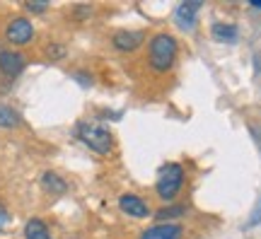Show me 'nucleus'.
<instances>
[{
	"label": "nucleus",
	"mask_w": 261,
	"mask_h": 239,
	"mask_svg": "<svg viewBox=\"0 0 261 239\" xmlns=\"http://www.w3.org/2000/svg\"><path fill=\"white\" fill-rule=\"evenodd\" d=\"M179 54L177 39L167 34V32H158L155 37L150 39L148 44V63L155 73H167L169 68L174 65Z\"/></svg>",
	"instance_id": "1"
},
{
	"label": "nucleus",
	"mask_w": 261,
	"mask_h": 239,
	"mask_svg": "<svg viewBox=\"0 0 261 239\" xmlns=\"http://www.w3.org/2000/svg\"><path fill=\"white\" fill-rule=\"evenodd\" d=\"M187 181V172L179 162H167L162 165L155 181V193H158L162 201H174V196L181 191V186Z\"/></svg>",
	"instance_id": "2"
},
{
	"label": "nucleus",
	"mask_w": 261,
	"mask_h": 239,
	"mask_svg": "<svg viewBox=\"0 0 261 239\" xmlns=\"http://www.w3.org/2000/svg\"><path fill=\"white\" fill-rule=\"evenodd\" d=\"M77 138L97 155H109L114 147V136L109 133V128H104L99 123H90V121L77 123Z\"/></svg>",
	"instance_id": "3"
},
{
	"label": "nucleus",
	"mask_w": 261,
	"mask_h": 239,
	"mask_svg": "<svg viewBox=\"0 0 261 239\" xmlns=\"http://www.w3.org/2000/svg\"><path fill=\"white\" fill-rule=\"evenodd\" d=\"M5 39L12 46H27L34 39V24L27 17H12L8 29H5Z\"/></svg>",
	"instance_id": "4"
},
{
	"label": "nucleus",
	"mask_w": 261,
	"mask_h": 239,
	"mask_svg": "<svg viewBox=\"0 0 261 239\" xmlns=\"http://www.w3.org/2000/svg\"><path fill=\"white\" fill-rule=\"evenodd\" d=\"M143 41H145V32H136V29H119L112 34V46L121 54H130L140 48Z\"/></svg>",
	"instance_id": "5"
},
{
	"label": "nucleus",
	"mask_w": 261,
	"mask_h": 239,
	"mask_svg": "<svg viewBox=\"0 0 261 239\" xmlns=\"http://www.w3.org/2000/svg\"><path fill=\"white\" fill-rule=\"evenodd\" d=\"M119 208H121V213L130 215V218H136V220L152 218L150 205L143 201L140 196H136V193H121V196H119Z\"/></svg>",
	"instance_id": "6"
},
{
	"label": "nucleus",
	"mask_w": 261,
	"mask_h": 239,
	"mask_svg": "<svg viewBox=\"0 0 261 239\" xmlns=\"http://www.w3.org/2000/svg\"><path fill=\"white\" fill-rule=\"evenodd\" d=\"M181 237H184V225H179V222H158V225L140 232L138 239H181Z\"/></svg>",
	"instance_id": "7"
},
{
	"label": "nucleus",
	"mask_w": 261,
	"mask_h": 239,
	"mask_svg": "<svg viewBox=\"0 0 261 239\" xmlns=\"http://www.w3.org/2000/svg\"><path fill=\"white\" fill-rule=\"evenodd\" d=\"M27 65V58L19 51H0V73L5 77H17Z\"/></svg>",
	"instance_id": "8"
},
{
	"label": "nucleus",
	"mask_w": 261,
	"mask_h": 239,
	"mask_svg": "<svg viewBox=\"0 0 261 239\" xmlns=\"http://www.w3.org/2000/svg\"><path fill=\"white\" fill-rule=\"evenodd\" d=\"M201 0H189V3H181L177 10H174V19L181 29H194L196 27V15L201 10Z\"/></svg>",
	"instance_id": "9"
},
{
	"label": "nucleus",
	"mask_w": 261,
	"mask_h": 239,
	"mask_svg": "<svg viewBox=\"0 0 261 239\" xmlns=\"http://www.w3.org/2000/svg\"><path fill=\"white\" fill-rule=\"evenodd\" d=\"M211 37L215 41H220V44H234L237 37H240V29L234 24H230V22H215L211 27Z\"/></svg>",
	"instance_id": "10"
},
{
	"label": "nucleus",
	"mask_w": 261,
	"mask_h": 239,
	"mask_svg": "<svg viewBox=\"0 0 261 239\" xmlns=\"http://www.w3.org/2000/svg\"><path fill=\"white\" fill-rule=\"evenodd\" d=\"M41 189L51 196H63L68 191V184H65L63 176H58L56 172H44L41 174Z\"/></svg>",
	"instance_id": "11"
},
{
	"label": "nucleus",
	"mask_w": 261,
	"mask_h": 239,
	"mask_svg": "<svg viewBox=\"0 0 261 239\" xmlns=\"http://www.w3.org/2000/svg\"><path fill=\"white\" fill-rule=\"evenodd\" d=\"M24 239H51V232H48L46 222L39 220V218H32L24 225Z\"/></svg>",
	"instance_id": "12"
},
{
	"label": "nucleus",
	"mask_w": 261,
	"mask_h": 239,
	"mask_svg": "<svg viewBox=\"0 0 261 239\" xmlns=\"http://www.w3.org/2000/svg\"><path fill=\"white\" fill-rule=\"evenodd\" d=\"M189 205H184V203H177V205H165V208H160L152 218L158 222H172L177 220V218H181V215H187Z\"/></svg>",
	"instance_id": "13"
},
{
	"label": "nucleus",
	"mask_w": 261,
	"mask_h": 239,
	"mask_svg": "<svg viewBox=\"0 0 261 239\" xmlns=\"http://www.w3.org/2000/svg\"><path fill=\"white\" fill-rule=\"evenodd\" d=\"M19 123H22V116L17 111L8 104H0V128H17Z\"/></svg>",
	"instance_id": "14"
},
{
	"label": "nucleus",
	"mask_w": 261,
	"mask_h": 239,
	"mask_svg": "<svg viewBox=\"0 0 261 239\" xmlns=\"http://www.w3.org/2000/svg\"><path fill=\"white\" fill-rule=\"evenodd\" d=\"M24 8H27L29 12H34V15H39V12H46L48 3H46V0H29V3H24Z\"/></svg>",
	"instance_id": "15"
},
{
	"label": "nucleus",
	"mask_w": 261,
	"mask_h": 239,
	"mask_svg": "<svg viewBox=\"0 0 261 239\" xmlns=\"http://www.w3.org/2000/svg\"><path fill=\"white\" fill-rule=\"evenodd\" d=\"M46 54H48V58H51V61H58V58H63V56H65V48L61 46V44H51Z\"/></svg>",
	"instance_id": "16"
},
{
	"label": "nucleus",
	"mask_w": 261,
	"mask_h": 239,
	"mask_svg": "<svg viewBox=\"0 0 261 239\" xmlns=\"http://www.w3.org/2000/svg\"><path fill=\"white\" fill-rule=\"evenodd\" d=\"M8 225H10V210L3 205V203H0V232L5 230Z\"/></svg>",
	"instance_id": "17"
},
{
	"label": "nucleus",
	"mask_w": 261,
	"mask_h": 239,
	"mask_svg": "<svg viewBox=\"0 0 261 239\" xmlns=\"http://www.w3.org/2000/svg\"><path fill=\"white\" fill-rule=\"evenodd\" d=\"M259 220H261V210H256V213H254V218H252V225H256Z\"/></svg>",
	"instance_id": "18"
},
{
	"label": "nucleus",
	"mask_w": 261,
	"mask_h": 239,
	"mask_svg": "<svg viewBox=\"0 0 261 239\" xmlns=\"http://www.w3.org/2000/svg\"><path fill=\"white\" fill-rule=\"evenodd\" d=\"M249 5H252V8H256V10H261V0H252Z\"/></svg>",
	"instance_id": "19"
}]
</instances>
